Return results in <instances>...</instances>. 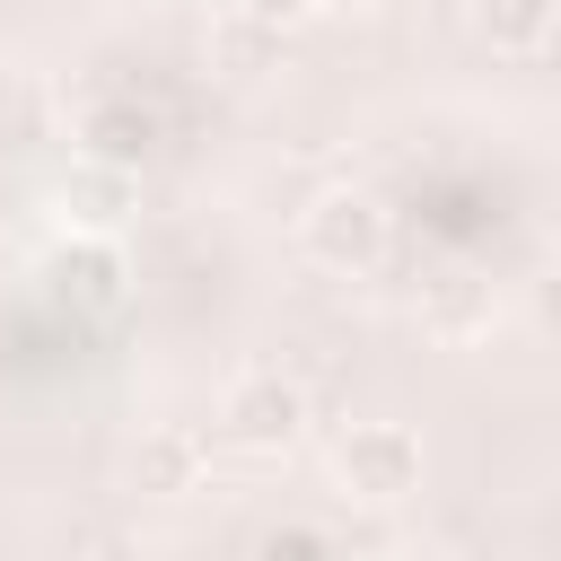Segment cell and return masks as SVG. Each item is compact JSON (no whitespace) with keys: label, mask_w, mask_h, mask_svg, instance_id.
Wrapping results in <instances>:
<instances>
[{"label":"cell","mask_w":561,"mask_h":561,"mask_svg":"<svg viewBox=\"0 0 561 561\" xmlns=\"http://www.w3.org/2000/svg\"><path fill=\"white\" fill-rule=\"evenodd\" d=\"M298 245L324 263V272H377L386 263V245H394V219H386V202L377 193H359V184H333V193H316L307 202V219H298Z\"/></svg>","instance_id":"cell-1"},{"label":"cell","mask_w":561,"mask_h":561,"mask_svg":"<svg viewBox=\"0 0 561 561\" xmlns=\"http://www.w3.org/2000/svg\"><path fill=\"white\" fill-rule=\"evenodd\" d=\"M333 482L368 508H394V500L421 491V438L403 421H351L333 438Z\"/></svg>","instance_id":"cell-2"},{"label":"cell","mask_w":561,"mask_h":561,"mask_svg":"<svg viewBox=\"0 0 561 561\" xmlns=\"http://www.w3.org/2000/svg\"><path fill=\"white\" fill-rule=\"evenodd\" d=\"M298 430H307V394L280 368H245L219 394V438L245 447V456H280V447H298Z\"/></svg>","instance_id":"cell-3"},{"label":"cell","mask_w":561,"mask_h":561,"mask_svg":"<svg viewBox=\"0 0 561 561\" xmlns=\"http://www.w3.org/2000/svg\"><path fill=\"white\" fill-rule=\"evenodd\" d=\"M44 280H53V298H61L70 316H114V307L131 298V272H123L114 237H70V245H53Z\"/></svg>","instance_id":"cell-4"},{"label":"cell","mask_w":561,"mask_h":561,"mask_svg":"<svg viewBox=\"0 0 561 561\" xmlns=\"http://www.w3.org/2000/svg\"><path fill=\"white\" fill-rule=\"evenodd\" d=\"M131 202H140V167H114V158H88V167L61 184V210H70L88 237H114V228L131 219Z\"/></svg>","instance_id":"cell-5"},{"label":"cell","mask_w":561,"mask_h":561,"mask_svg":"<svg viewBox=\"0 0 561 561\" xmlns=\"http://www.w3.org/2000/svg\"><path fill=\"white\" fill-rule=\"evenodd\" d=\"M193 473H202L193 430H149V438H140V456H131V482H140V491H158V500L193 491Z\"/></svg>","instance_id":"cell-6"},{"label":"cell","mask_w":561,"mask_h":561,"mask_svg":"<svg viewBox=\"0 0 561 561\" xmlns=\"http://www.w3.org/2000/svg\"><path fill=\"white\" fill-rule=\"evenodd\" d=\"M552 18H561V0H473V26H482L500 53H535V44H552Z\"/></svg>","instance_id":"cell-7"},{"label":"cell","mask_w":561,"mask_h":561,"mask_svg":"<svg viewBox=\"0 0 561 561\" xmlns=\"http://www.w3.org/2000/svg\"><path fill=\"white\" fill-rule=\"evenodd\" d=\"M149 140H158V123H149V114H131V105H96V114H88V158L140 167V158H149Z\"/></svg>","instance_id":"cell-8"},{"label":"cell","mask_w":561,"mask_h":561,"mask_svg":"<svg viewBox=\"0 0 561 561\" xmlns=\"http://www.w3.org/2000/svg\"><path fill=\"white\" fill-rule=\"evenodd\" d=\"M237 9H245L254 26H289V18H307L316 0H237Z\"/></svg>","instance_id":"cell-9"},{"label":"cell","mask_w":561,"mask_h":561,"mask_svg":"<svg viewBox=\"0 0 561 561\" xmlns=\"http://www.w3.org/2000/svg\"><path fill=\"white\" fill-rule=\"evenodd\" d=\"M535 316H543V333H561V263L535 280Z\"/></svg>","instance_id":"cell-10"},{"label":"cell","mask_w":561,"mask_h":561,"mask_svg":"<svg viewBox=\"0 0 561 561\" xmlns=\"http://www.w3.org/2000/svg\"><path fill=\"white\" fill-rule=\"evenodd\" d=\"M394 561H465V552H447V543H403Z\"/></svg>","instance_id":"cell-11"},{"label":"cell","mask_w":561,"mask_h":561,"mask_svg":"<svg viewBox=\"0 0 561 561\" xmlns=\"http://www.w3.org/2000/svg\"><path fill=\"white\" fill-rule=\"evenodd\" d=\"M552 44H561V18H552Z\"/></svg>","instance_id":"cell-12"},{"label":"cell","mask_w":561,"mask_h":561,"mask_svg":"<svg viewBox=\"0 0 561 561\" xmlns=\"http://www.w3.org/2000/svg\"><path fill=\"white\" fill-rule=\"evenodd\" d=\"M316 9H342V0H316Z\"/></svg>","instance_id":"cell-13"}]
</instances>
